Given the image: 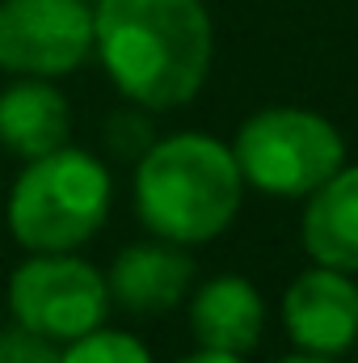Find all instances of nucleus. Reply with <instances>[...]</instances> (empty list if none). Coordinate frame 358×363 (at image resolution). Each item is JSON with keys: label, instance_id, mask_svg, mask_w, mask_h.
<instances>
[{"label": "nucleus", "instance_id": "6e6552de", "mask_svg": "<svg viewBox=\"0 0 358 363\" xmlns=\"http://www.w3.org/2000/svg\"><path fill=\"white\" fill-rule=\"evenodd\" d=\"M105 287H110V304H122L127 313H139V317H161L190 296L194 258L165 237L135 241L114 258Z\"/></svg>", "mask_w": 358, "mask_h": 363}, {"label": "nucleus", "instance_id": "dca6fc26", "mask_svg": "<svg viewBox=\"0 0 358 363\" xmlns=\"http://www.w3.org/2000/svg\"><path fill=\"white\" fill-rule=\"evenodd\" d=\"M278 363H337V359H325V355H308V351H299V355H287V359Z\"/></svg>", "mask_w": 358, "mask_h": 363}, {"label": "nucleus", "instance_id": "1a4fd4ad", "mask_svg": "<svg viewBox=\"0 0 358 363\" xmlns=\"http://www.w3.org/2000/svg\"><path fill=\"white\" fill-rule=\"evenodd\" d=\"M190 334L207 351L249 355L266 334V300L245 274H215L190 296Z\"/></svg>", "mask_w": 358, "mask_h": 363}, {"label": "nucleus", "instance_id": "7ed1b4c3", "mask_svg": "<svg viewBox=\"0 0 358 363\" xmlns=\"http://www.w3.org/2000/svg\"><path fill=\"white\" fill-rule=\"evenodd\" d=\"M110 169L85 148L34 157L8 194V233L30 254H64L101 233L110 216Z\"/></svg>", "mask_w": 358, "mask_h": 363}, {"label": "nucleus", "instance_id": "4468645a", "mask_svg": "<svg viewBox=\"0 0 358 363\" xmlns=\"http://www.w3.org/2000/svg\"><path fill=\"white\" fill-rule=\"evenodd\" d=\"M0 363H59V351L51 338L25 330V325H13L0 334Z\"/></svg>", "mask_w": 358, "mask_h": 363}, {"label": "nucleus", "instance_id": "ddd939ff", "mask_svg": "<svg viewBox=\"0 0 358 363\" xmlns=\"http://www.w3.org/2000/svg\"><path fill=\"white\" fill-rule=\"evenodd\" d=\"M152 123H148V114H139V110H114L110 114V123H105V144H110V152L114 157H122V161H139L148 148H152Z\"/></svg>", "mask_w": 358, "mask_h": 363}, {"label": "nucleus", "instance_id": "20e7f679", "mask_svg": "<svg viewBox=\"0 0 358 363\" xmlns=\"http://www.w3.org/2000/svg\"><path fill=\"white\" fill-rule=\"evenodd\" d=\"M232 157L245 186L274 199H308L346 165L342 131L304 106H266L236 131Z\"/></svg>", "mask_w": 358, "mask_h": 363}, {"label": "nucleus", "instance_id": "f03ea898", "mask_svg": "<svg viewBox=\"0 0 358 363\" xmlns=\"http://www.w3.org/2000/svg\"><path fill=\"white\" fill-rule=\"evenodd\" d=\"M245 178L232 157V144L181 131L152 140L135 161V211L152 237L173 245L215 241L241 211Z\"/></svg>", "mask_w": 358, "mask_h": 363}, {"label": "nucleus", "instance_id": "f3484780", "mask_svg": "<svg viewBox=\"0 0 358 363\" xmlns=\"http://www.w3.org/2000/svg\"><path fill=\"white\" fill-rule=\"evenodd\" d=\"M350 351H354V363H358V342H354V347H350Z\"/></svg>", "mask_w": 358, "mask_h": 363}, {"label": "nucleus", "instance_id": "39448f33", "mask_svg": "<svg viewBox=\"0 0 358 363\" xmlns=\"http://www.w3.org/2000/svg\"><path fill=\"white\" fill-rule=\"evenodd\" d=\"M8 313L17 325L51 342H72L105 325L110 287H105V274L89 267L85 258H76L72 250L30 254L8 274Z\"/></svg>", "mask_w": 358, "mask_h": 363}, {"label": "nucleus", "instance_id": "f8f14e48", "mask_svg": "<svg viewBox=\"0 0 358 363\" xmlns=\"http://www.w3.org/2000/svg\"><path fill=\"white\" fill-rule=\"evenodd\" d=\"M59 363H152V355L135 334L97 325L89 334L72 338L68 351H59Z\"/></svg>", "mask_w": 358, "mask_h": 363}, {"label": "nucleus", "instance_id": "9d476101", "mask_svg": "<svg viewBox=\"0 0 358 363\" xmlns=\"http://www.w3.org/2000/svg\"><path fill=\"white\" fill-rule=\"evenodd\" d=\"M299 237L316 267L358 274V165H342L308 194Z\"/></svg>", "mask_w": 358, "mask_h": 363}, {"label": "nucleus", "instance_id": "423d86ee", "mask_svg": "<svg viewBox=\"0 0 358 363\" xmlns=\"http://www.w3.org/2000/svg\"><path fill=\"white\" fill-rule=\"evenodd\" d=\"M93 51L85 0H0V68L13 77H64Z\"/></svg>", "mask_w": 358, "mask_h": 363}, {"label": "nucleus", "instance_id": "f257e3e1", "mask_svg": "<svg viewBox=\"0 0 358 363\" xmlns=\"http://www.w3.org/2000/svg\"><path fill=\"white\" fill-rule=\"evenodd\" d=\"M93 51L139 110H173L207 85L215 30L202 0H97Z\"/></svg>", "mask_w": 358, "mask_h": 363}, {"label": "nucleus", "instance_id": "0eeeda50", "mask_svg": "<svg viewBox=\"0 0 358 363\" xmlns=\"http://www.w3.org/2000/svg\"><path fill=\"white\" fill-rule=\"evenodd\" d=\"M282 325L308 355H346L358 342V283L333 267L295 274L282 296Z\"/></svg>", "mask_w": 358, "mask_h": 363}, {"label": "nucleus", "instance_id": "2eb2a0df", "mask_svg": "<svg viewBox=\"0 0 358 363\" xmlns=\"http://www.w3.org/2000/svg\"><path fill=\"white\" fill-rule=\"evenodd\" d=\"M181 363H245V355H228V351H207V347H198L194 355H185Z\"/></svg>", "mask_w": 358, "mask_h": 363}, {"label": "nucleus", "instance_id": "9b49d317", "mask_svg": "<svg viewBox=\"0 0 358 363\" xmlns=\"http://www.w3.org/2000/svg\"><path fill=\"white\" fill-rule=\"evenodd\" d=\"M68 131H72L68 97L51 81L30 77L0 93V144L13 157L21 161L47 157L68 144Z\"/></svg>", "mask_w": 358, "mask_h": 363}]
</instances>
